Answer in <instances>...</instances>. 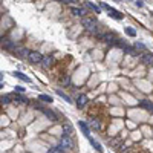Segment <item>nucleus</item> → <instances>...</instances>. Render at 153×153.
Returning <instances> with one entry per match:
<instances>
[{
	"instance_id": "1",
	"label": "nucleus",
	"mask_w": 153,
	"mask_h": 153,
	"mask_svg": "<svg viewBox=\"0 0 153 153\" xmlns=\"http://www.w3.org/2000/svg\"><path fill=\"white\" fill-rule=\"evenodd\" d=\"M81 23H83L84 28L87 29V31H90V32H95L97 28H98V23H97V20L94 17H84L81 20Z\"/></svg>"
},
{
	"instance_id": "2",
	"label": "nucleus",
	"mask_w": 153,
	"mask_h": 153,
	"mask_svg": "<svg viewBox=\"0 0 153 153\" xmlns=\"http://www.w3.org/2000/svg\"><path fill=\"white\" fill-rule=\"evenodd\" d=\"M87 124H89L94 130L101 132V126H103L101 118H98V116H90V119H89V123H87Z\"/></svg>"
},
{
	"instance_id": "3",
	"label": "nucleus",
	"mask_w": 153,
	"mask_h": 153,
	"mask_svg": "<svg viewBox=\"0 0 153 153\" xmlns=\"http://www.w3.org/2000/svg\"><path fill=\"white\" fill-rule=\"evenodd\" d=\"M72 147H74V142H72V139L69 138V136H63L61 138V141H60V150H71Z\"/></svg>"
},
{
	"instance_id": "4",
	"label": "nucleus",
	"mask_w": 153,
	"mask_h": 153,
	"mask_svg": "<svg viewBox=\"0 0 153 153\" xmlns=\"http://www.w3.org/2000/svg\"><path fill=\"white\" fill-rule=\"evenodd\" d=\"M139 60H141L142 64H153V55L150 54V52H145V54H142L141 57H139Z\"/></svg>"
},
{
	"instance_id": "5",
	"label": "nucleus",
	"mask_w": 153,
	"mask_h": 153,
	"mask_svg": "<svg viewBox=\"0 0 153 153\" xmlns=\"http://www.w3.org/2000/svg\"><path fill=\"white\" fill-rule=\"evenodd\" d=\"M29 61L31 63H40L43 60V55L40 54V52H29Z\"/></svg>"
},
{
	"instance_id": "6",
	"label": "nucleus",
	"mask_w": 153,
	"mask_h": 153,
	"mask_svg": "<svg viewBox=\"0 0 153 153\" xmlns=\"http://www.w3.org/2000/svg\"><path fill=\"white\" fill-rule=\"evenodd\" d=\"M78 126H80V129H81L83 135H84L86 138H89V136H90V129H89V124H87V123H84V121H80V123H78Z\"/></svg>"
},
{
	"instance_id": "7",
	"label": "nucleus",
	"mask_w": 153,
	"mask_h": 153,
	"mask_svg": "<svg viewBox=\"0 0 153 153\" xmlns=\"http://www.w3.org/2000/svg\"><path fill=\"white\" fill-rule=\"evenodd\" d=\"M86 103H87V95L81 94V95L78 97V99H77V107L78 109H83L84 106H86Z\"/></svg>"
},
{
	"instance_id": "8",
	"label": "nucleus",
	"mask_w": 153,
	"mask_h": 153,
	"mask_svg": "<svg viewBox=\"0 0 153 153\" xmlns=\"http://www.w3.org/2000/svg\"><path fill=\"white\" fill-rule=\"evenodd\" d=\"M42 63H43V66H44V68H49V66H51L52 63H54V58H52L51 55H46V57H43Z\"/></svg>"
},
{
	"instance_id": "9",
	"label": "nucleus",
	"mask_w": 153,
	"mask_h": 153,
	"mask_svg": "<svg viewBox=\"0 0 153 153\" xmlns=\"http://www.w3.org/2000/svg\"><path fill=\"white\" fill-rule=\"evenodd\" d=\"M14 77H16V78H18V80H22V81L31 83V78H29V77H26L25 74H22V72H14Z\"/></svg>"
},
{
	"instance_id": "10",
	"label": "nucleus",
	"mask_w": 153,
	"mask_h": 153,
	"mask_svg": "<svg viewBox=\"0 0 153 153\" xmlns=\"http://www.w3.org/2000/svg\"><path fill=\"white\" fill-rule=\"evenodd\" d=\"M109 16L112 17V18H116V20H121L123 18V14L119 11H115V9H112V11H109Z\"/></svg>"
},
{
	"instance_id": "11",
	"label": "nucleus",
	"mask_w": 153,
	"mask_h": 153,
	"mask_svg": "<svg viewBox=\"0 0 153 153\" xmlns=\"http://www.w3.org/2000/svg\"><path fill=\"white\" fill-rule=\"evenodd\" d=\"M116 37H115V34H112V32H109V34H104L103 37H101V40H104V42H107V43H110V42H114Z\"/></svg>"
},
{
	"instance_id": "12",
	"label": "nucleus",
	"mask_w": 153,
	"mask_h": 153,
	"mask_svg": "<svg viewBox=\"0 0 153 153\" xmlns=\"http://www.w3.org/2000/svg\"><path fill=\"white\" fill-rule=\"evenodd\" d=\"M87 139H89V141H90V144H92V145H94V147H95V149H97V150H98L99 153H101V152H103V147H101V145H99V144H98V142L95 141V139H94V138H90V136H89Z\"/></svg>"
},
{
	"instance_id": "13",
	"label": "nucleus",
	"mask_w": 153,
	"mask_h": 153,
	"mask_svg": "<svg viewBox=\"0 0 153 153\" xmlns=\"http://www.w3.org/2000/svg\"><path fill=\"white\" fill-rule=\"evenodd\" d=\"M71 12H72L74 16H84V14H86L84 9H81V8H72Z\"/></svg>"
},
{
	"instance_id": "14",
	"label": "nucleus",
	"mask_w": 153,
	"mask_h": 153,
	"mask_svg": "<svg viewBox=\"0 0 153 153\" xmlns=\"http://www.w3.org/2000/svg\"><path fill=\"white\" fill-rule=\"evenodd\" d=\"M141 106H142V107H145L147 110H153V103H149V101H145V99H142V101H141Z\"/></svg>"
},
{
	"instance_id": "15",
	"label": "nucleus",
	"mask_w": 153,
	"mask_h": 153,
	"mask_svg": "<svg viewBox=\"0 0 153 153\" xmlns=\"http://www.w3.org/2000/svg\"><path fill=\"white\" fill-rule=\"evenodd\" d=\"M57 95H58V97H61V98L64 99V101H68V103H72V99H71L68 95H66L64 92H61V90H57Z\"/></svg>"
},
{
	"instance_id": "16",
	"label": "nucleus",
	"mask_w": 153,
	"mask_h": 153,
	"mask_svg": "<svg viewBox=\"0 0 153 153\" xmlns=\"http://www.w3.org/2000/svg\"><path fill=\"white\" fill-rule=\"evenodd\" d=\"M44 114H46V116H48L49 119H52V121H55V119H57V115L52 110H44Z\"/></svg>"
},
{
	"instance_id": "17",
	"label": "nucleus",
	"mask_w": 153,
	"mask_h": 153,
	"mask_svg": "<svg viewBox=\"0 0 153 153\" xmlns=\"http://www.w3.org/2000/svg\"><path fill=\"white\" fill-rule=\"evenodd\" d=\"M29 51H26V49H18V52H17V55L20 57V58H25V57H29V54H28Z\"/></svg>"
},
{
	"instance_id": "18",
	"label": "nucleus",
	"mask_w": 153,
	"mask_h": 153,
	"mask_svg": "<svg viewBox=\"0 0 153 153\" xmlns=\"http://www.w3.org/2000/svg\"><path fill=\"white\" fill-rule=\"evenodd\" d=\"M11 99H12L11 95H5V97L0 98V103H2V104H8V103H11Z\"/></svg>"
},
{
	"instance_id": "19",
	"label": "nucleus",
	"mask_w": 153,
	"mask_h": 153,
	"mask_svg": "<svg viewBox=\"0 0 153 153\" xmlns=\"http://www.w3.org/2000/svg\"><path fill=\"white\" fill-rule=\"evenodd\" d=\"M38 101H44V103H51L52 101V98L48 97V95H40L38 97Z\"/></svg>"
},
{
	"instance_id": "20",
	"label": "nucleus",
	"mask_w": 153,
	"mask_h": 153,
	"mask_svg": "<svg viewBox=\"0 0 153 153\" xmlns=\"http://www.w3.org/2000/svg\"><path fill=\"white\" fill-rule=\"evenodd\" d=\"M60 83L64 84V86H68V84L71 83V78H69L68 75H63V78H60Z\"/></svg>"
},
{
	"instance_id": "21",
	"label": "nucleus",
	"mask_w": 153,
	"mask_h": 153,
	"mask_svg": "<svg viewBox=\"0 0 153 153\" xmlns=\"http://www.w3.org/2000/svg\"><path fill=\"white\" fill-rule=\"evenodd\" d=\"M126 34L130 35V37H135V35H136V31H135L133 28H126Z\"/></svg>"
},
{
	"instance_id": "22",
	"label": "nucleus",
	"mask_w": 153,
	"mask_h": 153,
	"mask_svg": "<svg viewBox=\"0 0 153 153\" xmlns=\"http://www.w3.org/2000/svg\"><path fill=\"white\" fill-rule=\"evenodd\" d=\"M87 6H89V8H92L95 12H99V8H98V6H95L94 3H87Z\"/></svg>"
},
{
	"instance_id": "23",
	"label": "nucleus",
	"mask_w": 153,
	"mask_h": 153,
	"mask_svg": "<svg viewBox=\"0 0 153 153\" xmlns=\"http://www.w3.org/2000/svg\"><path fill=\"white\" fill-rule=\"evenodd\" d=\"M58 2H63V3H75V0H58Z\"/></svg>"
},
{
	"instance_id": "24",
	"label": "nucleus",
	"mask_w": 153,
	"mask_h": 153,
	"mask_svg": "<svg viewBox=\"0 0 153 153\" xmlns=\"http://www.w3.org/2000/svg\"><path fill=\"white\" fill-rule=\"evenodd\" d=\"M16 90H17V92H23L25 89L22 87V86H17V87H16Z\"/></svg>"
},
{
	"instance_id": "25",
	"label": "nucleus",
	"mask_w": 153,
	"mask_h": 153,
	"mask_svg": "<svg viewBox=\"0 0 153 153\" xmlns=\"http://www.w3.org/2000/svg\"><path fill=\"white\" fill-rule=\"evenodd\" d=\"M136 48H139V49H145L144 44H141V43H136Z\"/></svg>"
},
{
	"instance_id": "26",
	"label": "nucleus",
	"mask_w": 153,
	"mask_h": 153,
	"mask_svg": "<svg viewBox=\"0 0 153 153\" xmlns=\"http://www.w3.org/2000/svg\"><path fill=\"white\" fill-rule=\"evenodd\" d=\"M63 129H64L66 132H68V133H71V127H68V124H66V126H64V127H63Z\"/></svg>"
},
{
	"instance_id": "27",
	"label": "nucleus",
	"mask_w": 153,
	"mask_h": 153,
	"mask_svg": "<svg viewBox=\"0 0 153 153\" xmlns=\"http://www.w3.org/2000/svg\"><path fill=\"white\" fill-rule=\"evenodd\" d=\"M5 46H6V48H12V43H11V42H6Z\"/></svg>"
},
{
	"instance_id": "28",
	"label": "nucleus",
	"mask_w": 153,
	"mask_h": 153,
	"mask_svg": "<svg viewBox=\"0 0 153 153\" xmlns=\"http://www.w3.org/2000/svg\"><path fill=\"white\" fill-rule=\"evenodd\" d=\"M2 80H3V75H2V74H0V81H2Z\"/></svg>"
},
{
	"instance_id": "29",
	"label": "nucleus",
	"mask_w": 153,
	"mask_h": 153,
	"mask_svg": "<svg viewBox=\"0 0 153 153\" xmlns=\"http://www.w3.org/2000/svg\"><path fill=\"white\" fill-rule=\"evenodd\" d=\"M2 87H3V84H2V83H0V89H2Z\"/></svg>"
}]
</instances>
